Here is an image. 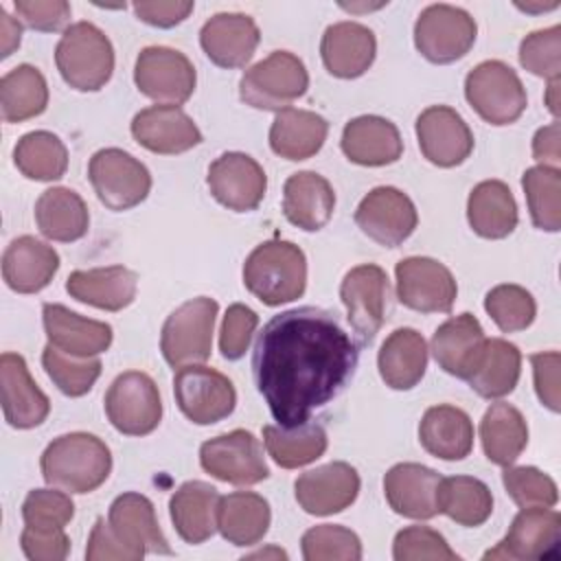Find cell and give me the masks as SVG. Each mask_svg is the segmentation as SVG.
I'll return each instance as SVG.
<instances>
[{
    "mask_svg": "<svg viewBox=\"0 0 561 561\" xmlns=\"http://www.w3.org/2000/svg\"><path fill=\"white\" fill-rule=\"evenodd\" d=\"M42 320L48 344L75 357H96L110 348L114 337L107 322L83 318L59 302H46Z\"/></svg>",
    "mask_w": 561,
    "mask_h": 561,
    "instance_id": "26",
    "label": "cell"
},
{
    "mask_svg": "<svg viewBox=\"0 0 561 561\" xmlns=\"http://www.w3.org/2000/svg\"><path fill=\"white\" fill-rule=\"evenodd\" d=\"M0 35H2V53H0V57L7 59L20 46L22 24L15 18H11L2 7H0Z\"/></svg>",
    "mask_w": 561,
    "mask_h": 561,
    "instance_id": "61",
    "label": "cell"
},
{
    "mask_svg": "<svg viewBox=\"0 0 561 561\" xmlns=\"http://www.w3.org/2000/svg\"><path fill=\"white\" fill-rule=\"evenodd\" d=\"M136 88L164 105H180L191 99L197 75L191 59L169 46H147L134 66Z\"/></svg>",
    "mask_w": 561,
    "mask_h": 561,
    "instance_id": "13",
    "label": "cell"
},
{
    "mask_svg": "<svg viewBox=\"0 0 561 561\" xmlns=\"http://www.w3.org/2000/svg\"><path fill=\"white\" fill-rule=\"evenodd\" d=\"M533 156L546 167H557L561 160V134L559 123L552 121L550 125L537 129L533 138Z\"/></svg>",
    "mask_w": 561,
    "mask_h": 561,
    "instance_id": "60",
    "label": "cell"
},
{
    "mask_svg": "<svg viewBox=\"0 0 561 561\" xmlns=\"http://www.w3.org/2000/svg\"><path fill=\"white\" fill-rule=\"evenodd\" d=\"M559 537L561 515L552 506H528L515 515L506 537L486 550L484 559H543L557 550Z\"/></svg>",
    "mask_w": 561,
    "mask_h": 561,
    "instance_id": "19",
    "label": "cell"
},
{
    "mask_svg": "<svg viewBox=\"0 0 561 561\" xmlns=\"http://www.w3.org/2000/svg\"><path fill=\"white\" fill-rule=\"evenodd\" d=\"M533 226L546 232L561 228V171L557 167L537 164L522 175Z\"/></svg>",
    "mask_w": 561,
    "mask_h": 561,
    "instance_id": "46",
    "label": "cell"
},
{
    "mask_svg": "<svg viewBox=\"0 0 561 561\" xmlns=\"http://www.w3.org/2000/svg\"><path fill=\"white\" fill-rule=\"evenodd\" d=\"M344 156L362 167L392 164L403 153V140L397 125L383 116L364 114L344 125L342 131Z\"/></svg>",
    "mask_w": 561,
    "mask_h": 561,
    "instance_id": "28",
    "label": "cell"
},
{
    "mask_svg": "<svg viewBox=\"0 0 561 561\" xmlns=\"http://www.w3.org/2000/svg\"><path fill=\"white\" fill-rule=\"evenodd\" d=\"M105 414L125 436H147L162 419V399L156 381L142 370L121 373L105 392Z\"/></svg>",
    "mask_w": 561,
    "mask_h": 561,
    "instance_id": "10",
    "label": "cell"
},
{
    "mask_svg": "<svg viewBox=\"0 0 561 561\" xmlns=\"http://www.w3.org/2000/svg\"><path fill=\"white\" fill-rule=\"evenodd\" d=\"M533 364V377H535V392L539 401L552 410L559 412V366H561V355L557 351H541L530 355Z\"/></svg>",
    "mask_w": 561,
    "mask_h": 561,
    "instance_id": "57",
    "label": "cell"
},
{
    "mask_svg": "<svg viewBox=\"0 0 561 561\" xmlns=\"http://www.w3.org/2000/svg\"><path fill=\"white\" fill-rule=\"evenodd\" d=\"M219 500L217 489L202 480H188L171 495V522L186 543H204L215 535Z\"/></svg>",
    "mask_w": 561,
    "mask_h": 561,
    "instance_id": "33",
    "label": "cell"
},
{
    "mask_svg": "<svg viewBox=\"0 0 561 561\" xmlns=\"http://www.w3.org/2000/svg\"><path fill=\"white\" fill-rule=\"evenodd\" d=\"M206 184L221 206L234 213H248L263 202L267 175L252 156L228 151L210 162Z\"/></svg>",
    "mask_w": 561,
    "mask_h": 561,
    "instance_id": "17",
    "label": "cell"
},
{
    "mask_svg": "<svg viewBox=\"0 0 561 561\" xmlns=\"http://www.w3.org/2000/svg\"><path fill=\"white\" fill-rule=\"evenodd\" d=\"M20 546L31 561H64L70 552V539L64 530H37L24 526Z\"/></svg>",
    "mask_w": 561,
    "mask_h": 561,
    "instance_id": "56",
    "label": "cell"
},
{
    "mask_svg": "<svg viewBox=\"0 0 561 561\" xmlns=\"http://www.w3.org/2000/svg\"><path fill=\"white\" fill-rule=\"evenodd\" d=\"M377 368L392 390L414 388L427 368L425 337L408 327L392 331L379 348Z\"/></svg>",
    "mask_w": 561,
    "mask_h": 561,
    "instance_id": "36",
    "label": "cell"
},
{
    "mask_svg": "<svg viewBox=\"0 0 561 561\" xmlns=\"http://www.w3.org/2000/svg\"><path fill=\"white\" fill-rule=\"evenodd\" d=\"M486 335L473 313H460L445 320L432 335V353L436 364L458 379H465L476 368Z\"/></svg>",
    "mask_w": 561,
    "mask_h": 561,
    "instance_id": "29",
    "label": "cell"
},
{
    "mask_svg": "<svg viewBox=\"0 0 561 561\" xmlns=\"http://www.w3.org/2000/svg\"><path fill=\"white\" fill-rule=\"evenodd\" d=\"M359 351L335 313L296 307L265 322L252 351V375L274 421L296 427L340 394Z\"/></svg>",
    "mask_w": 561,
    "mask_h": 561,
    "instance_id": "1",
    "label": "cell"
},
{
    "mask_svg": "<svg viewBox=\"0 0 561 561\" xmlns=\"http://www.w3.org/2000/svg\"><path fill=\"white\" fill-rule=\"evenodd\" d=\"M173 394L182 414L197 425H213L232 414L237 390L232 381L202 364H186L173 375Z\"/></svg>",
    "mask_w": 561,
    "mask_h": 561,
    "instance_id": "9",
    "label": "cell"
},
{
    "mask_svg": "<svg viewBox=\"0 0 561 561\" xmlns=\"http://www.w3.org/2000/svg\"><path fill=\"white\" fill-rule=\"evenodd\" d=\"M35 224L39 232L59 243L81 239L90 226V213L79 193L64 186L46 188L35 202Z\"/></svg>",
    "mask_w": 561,
    "mask_h": 561,
    "instance_id": "38",
    "label": "cell"
},
{
    "mask_svg": "<svg viewBox=\"0 0 561 561\" xmlns=\"http://www.w3.org/2000/svg\"><path fill=\"white\" fill-rule=\"evenodd\" d=\"M440 473L419 462H399L383 476V493L397 515L410 519H432L438 515Z\"/></svg>",
    "mask_w": 561,
    "mask_h": 561,
    "instance_id": "25",
    "label": "cell"
},
{
    "mask_svg": "<svg viewBox=\"0 0 561 561\" xmlns=\"http://www.w3.org/2000/svg\"><path fill=\"white\" fill-rule=\"evenodd\" d=\"M42 366L50 381L68 397H83L92 390L94 381L101 377L99 357H75L53 344L42 351Z\"/></svg>",
    "mask_w": 561,
    "mask_h": 561,
    "instance_id": "47",
    "label": "cell"
},
{
    "mask_svg": "<svg viewBox=\"0 0 561 561\" xmlns=\"http://www.w3.org/2000/svg\"><path fill=\"white\" fill-rule=\"evenodd\" d=\"M75 515V504L66 491L33 489L22 502L24 526L37 530H64Z\"/></svg>",
    "mask_w": 561,
    "mask_h": 561,
    "instance_id": "50",
    "label": "cell"
},
{
    "mask_svg": "<svg viewBox=\"0 0 561 561\" xmlns=\"http://www.w3.org/2000/svg\"><path fill=\"white\" fill-rule=\"evenodd\" d=\"M134 11L138 20L158 26V28H171L180 22H184L191 11L193 2L182 0H164V2H134Z\"/></svg>",
    "mask_w": 561,
    "mask_h": 561,
    "instance_id": "59",
    "label": "cell"
},
{
    "mask_svg": "<svg viewBox=\"0 0 561 561\" xmlns=\"http://www.w3.org/2000/svg\"><path fill=\"white\" fill-rule=\"evenodd\" d=\"M419 440L427 454L440 460H462L473 449V423L456 405H432L421 419Z\"/></svg>",
    "mask_w": 561,
    "mask_h": 561,
    "instance_id": "34",
    "label": "cell"
},
{
    "mask_svg": "<svg viewBox=\"0 0 561 561\" xmlns=\"http://www.w3.org/2000/svg\"><path fill=\"white\" fill-rule=\"evenodd\" d=\"M421 153L436 167L462 164L473 151V134L465 118L449 105H430L416 118Z\"/></svg>",
    "mask_w": 561,
    "mask_h": 561,
    "instance_id": "18",
    "label": "cell"
},
{
    "mask_svg": "<svg viewBox=\"0 0 561 561\" xmlns=\"http://www.w3.org/2000/svg\"><path fill=\"white\" fill-rule=\"evenodd\" d=\"M484 309L504 333L528 329L537 316V302L533 294L526 287L513 283H502L489 289L484 296Z\"/></svg>",
    "mask_w": 561,
    "mask_h": 561,
    "instance_id": "48",
    "label": "cell"
},
{
    "mask_svg": "<svg viewBox=\"0 0 561 561\" xmlns=\"http://www.w3.org/2000/svg\"><path fill=\"white\" fill-rule=\"evenodd\" d=\"M107 524L114 535L138 557L145 552L171 554V546L158 524L156 508L142 493H123L110 504Z\"/></svg>",
    "mask_w": 561,
    "mask_h": 561,
    "instance_id": "23",
    "label": "cell"
},
{
    "mask_svg": "<svg viewBox=\"0 0 561 561\" xmlns=\"http://www.w3.org/2000/svg\"><path fill=\"white\" fill-rule=\"evenodd\" d=\"M199 465L213 478L237 486L259 484L270 476L263 445L248 430H232L202 443Z\"/></svg>",
    "mask_w": 561,
    "mask_h": 561,
    "instance_id": "12",
    "label": "cell"
},
{
    "mask_svg": "<svg viewBox=\"0 0 561 561\" xmlns=\"http://www.w3.org/2000/svg\"><path fill=\"white\" fill-rule=\"evenodd\" d=\"M259 327V316L250 307L234 302L228 307L221 331H219V351L226 359H241L250 346V340Z\"/></svg>",
    "mask_w": 561,
    "mask_h": 561,
    "instance_id": "54",
    "label": "cell"
},
{
    "mask_svg": "<svg viewBox=\"0 0 561 561\" xmlns=\"http://www.w3.org/2000/svg\"><path fill=\"white\" fill-rule=\"evenodd\" d=\"M327 134L329 123L324 116L309 110L285 107L276 112L270 127V147L285 160H307L322 149Z\"/></svg>",
    "mask_w": 561,
    "mask_h": 561,
    "instance_id": "35",
    "label": "cell"
},
{
    "mask_svg": "<svg viewBox=\"0 0 561 561\" xmlns=\"http://www.w3.org/2000/svg\"><path fill=\"white\" fill-rule=\"evenodd\" d=\"M296 502L309 515H333L348 508L359 493V473L344 460L305 471L294 482Z\"/></svg>",
    "mask_w": 561,
    "mask_h": 561,
    "instance_id": "20",
    "label": "cell"
},
{
    "mask_svg": "<svg viewBox=\"0 0 561 561\" xmlns=\"http://www.w3.org/2000/svg\"><path fill=\"white\" fill-rule=\"evenodd\" d=\"M42 476L50 486L70 493L99 489L112 471V451L94 434L70 432L57 436L39 458Z\"/></svg>",
    "mask_w": 561,
    "mask_h": 561,
    "instance_id": "2",
    "label": "cell"
},
{
    "mask_svg": "<svg viewBox=\"0 0 561 561\" xmlns=\"http://www.w3.org/2000/svg\"><path fill=\"white\" fill-rule=\"evenodd\" d=\"M134 140L162 156L184 153L202 142V131L180 105H151L131 121Z\"/></svg>",
    "mask_w": 561,
    "mask_h": 561,
    "instance_id": "21",
    "label": "cell"
},
{
    "mask_svg": "<svg viewBox=\"0 0 561 561\" xmlns=\"http://www.w3.org/2000/svg\"><path fill=\"white\" fill-rule=\"evenodd\" d=\"M15 13L22 22L42 33L66 31L70 22V4L66 0H15Z\"/></svg>",
    "mask_w": 561,
    "mask_h": 561,
    "instance_id": "55",
    "label": "cell"
},
{
    "mask_svg": "<svg viewBox=\"0 0 561 561\" xmlns=\"http://www.w3.org/2000/svg\"><path fill=\"white\" fill-rule=\"evenodd\" d=\"M517 204L502 180L476 184L467 199V221L482 239H504L517 226Z\"/></svg>",
    "mask_w": 561,
    "mask_h": 561,
    "instance_id": "37",
    "label": "cell"
},
{
    "mask_svg": "<svg viewBox=\"0 0 561 561\" xmlns=\"http://www.w3.org/2000/svg\"><path fill=\"white\" fill-rule=\"evenodd\" d=\"M320 55L324 68L340 79H357L362 77L375 61L377 39L375 33L359 22H335L327 26Z\"/></svg>",
    "mask_w": 561,
    "mask_h": 561,
    "instance_id": "27",
    "label": "cell"
},
{
    "mask_svg": "<svg viewBox=\"0 0 561 561\" xmlns=\"http://www.w3.org/2000/svg\"><path fill=\"white\" fill-rule=\"evenodd\" d=\"M392 557L397 561H458L460 557L449 548L447 539L430 526H408L394 535Z\"/></svg>",
    "mask_w": 561,
    "mask_h": 561,
    "instance_id": "53",
    "label": "cell"
},
{
    "mask_svg": "<svg viewBox=\"0 0 561 561\" xmlns=\"http://www.w3.org/2000/svg\"><path fill=\"white\" fill-rule=\"evenodd\" d=\"M48 105V85L39 68L20 64L0 79V110L4 123L39 116Z\"/></svg>",
    "mask_w": 561,
    "mask_h": 561,
    "instance_id": "42",
    "label": "cell"
},
{
    "mask_svg": "<svg viewBox=\"0 0 561 561\" xmlns=\"http://www.w3.org/2000/svg\"><path fill=\"white\" fill-rule=\"evenodd\" d=\"M357 228L383 248L401 245L416 228L414 202L394 186H377L362 197L355 210Z\"/></svg>",
    "mask_w": 561,
    "mask_h": 561,
    "instance_id": "16",
    "label": "cell"
},
{
    "mask_svg": "<svg viewBox=\"0 0 561 561\" xmlns=\"http://www.w3.org/2000/svg\"><path fill=\"white\" fill-rule=\"evenodd\" d=\"M302 557L307 561H359V537L340 524H320L309 528L300 539Z\"/></svg>",
    "mask_w": 561,
    "mask_h": 561,
    "instance_id": "49",
    "label": "cell"
},
{
    "mask_svg": "<svg viewBox=\"0 0 561 561\" xmlns=\"http://www.w3.org/2000/svg\"><path fill=\"white\" fill-rule=\"evenodd\" d=\"M263 443L267 454L283 469H298L318 460L329 445L327 432L318 423H302L296 427L265 425Z\"/></svg>",
    "mask_w": 561,
    "mask_h": 561,
    "instance_id": "43",
    "label": "cell"
},
{
    "mask_svg": "<svg viewBox=\"0 0 561 561\" xmlns=\"http://www.w3.org/2000/svg\"><path fill=\"white\" fill-rule=\"evenodd\" d=\"M476 35V20L454 4H430L414 24V46L432 64L462 59L471 50Z\"/></svg>",
    "mask_w": 561,
    "mask_h": 561,
    "instance_id": "11",
    "label": "cell"
},
{
    "mask_svg": "<svg viewBox=\"0 0 561 561\" xmlns=\"http://www.w3.org/2000/svg\"><path fill=\"white\" fill-rule=\"evenodd\" d=\"M243 285L267 307L300 298L307 287L305 252L291 241H263L243 263Z\"/></svg>",
    "mask_w": 561,
    "mask_h": 561,
    "instance_id": "3",
    "label": "cell"
},
{
    "mask_svg": "<svg viewBox=\"0 0 561 561\" xmlns=\"http://www.w3.org/2000/svg\"><path fill=\"white\" fill-rule=\"evenodd\" d=\"M465 99L478 116L491 125H511L526 110V90L517 72L500 61L486 59L465 77Z\"/></svg>",
    "mask_w": 561,
    "mask_h": 561,
    "instance_id": "6",
    "label": "cell"
},
{
    "mask_svg": "<svg viewBox=\"0 0 561 561\" xmlns=\"http://www.w3.org/2000/svg\"><path fill=\"white\" fill-rule=\"evenodd\" d=\"M557 88H559V79H554V81H550L548 83V110L557 116L559 114V103H557Z\"/></svg>",
    "mask_w": 561,
    "mask_h": 561,
    "instance_id": "62",
    "label": "cell"
},
{
    "mask_svg": "<svg viewBox=\"0 0 561 561\" xmlns=\"http://www.w3.org/2000/svg\"><path fill=\"white\" fill-rule=\"evenodd\" d=\"M397 298L421 313H449L458 294L451 272L436 259L408 256L394 267Z\"/></svg>",
    "mask_w": 561,
    "mask_h": 561,
    "instance_id": "14",
    "label": "cell"
},
{
    "mask_svg": "<svg viewBox=\"0 0 561 561\" xmlns=\"http://www.w3.org/2000/svg\"><path fill=\"white\" fill-rule=\"evenodd\" d=\"M0 390H2V412L11 427L31 430L46 421L50 412V401L31 377L22 355L2 353Z\"/></svg>",
    "mask_w": 561,
    "mask_h": 561,
    "instance_id": "22",
    "label": "cell"
},
{
    "mask_svg": "<svg viewBox=\"0 0 561 561\" xmlns=\"http://www.w3.org/2000/svg\"><path fill=\"white\" fill-rule=\"evenodd\" d=\"M480 440L484 456L493 465L511 467L528 445L524 414L511 403H491L480 421Z\"/></svg>",
    "mask_w": 561,
    "mask_h": 561,
    "instance_id": "40",
    "label": "cell"
},
{
    "mask_svg": "<svg viewBox=\"0 0 561 561\" xmlns=\"http://www.w3.org/2000/svg\"><path fill=\"white\" fill-rule=\"evenodd\" d=\"M335 208V193L327 178L316 171H298L283 186V213L300 230L324 228Z\"/></svg>",
    "mask_w": 561,
    "mask_h": 561,
    "instance_id": "32",
    "label": "cell"
},
{
    "mask_svg": "<svg viewBox=\"0 0 561 561\" xmlns=\"http://www.w3.org/2000/svg\"><path fill=\"white\" fill-rule=\"evenodd\" d=\"M136 272L123 265L75 270L66 280V291L75 300L105 311H121L129 307L136 298Z\"/></svg>",
    "mask_w": 561,
    "mask_h": 561,
    "instance_id": "31",
    "label": "cell"
},
{
    "mask_svg": "<svg viewBox=\"0 0 561 561\" xmlns=\"http://www.w3.org/2000/svg\"><path fill=\"white\" fill-rule=\"evenodd\" d=\"M88 178L99 202L116 213L138 206L151 191L149 169L118 147L99 149L90 158Z\"/></svg>",
    "mask_w": 561,
    "mask_h": 561,
    "instance_id": "8",
    "label": "cell"
},
{
    "mask_svg": "<svg viewBox=\"0 0 561 561\" xmlns=\"http://www.w3.org/2000/svg\"><path fill=\"white\" fill-rule=\"evenodd\" d=\"M436 504L438 513L467 528L484 524L493 513V495L489 486L471 476L440 478Z\"/></svg>",
    "mask_w": 561,
    "mask_h": 561,
    "instance_id": "44",
    "label": "cell"
},
{
    "mask_svg": "<svg viewBox=\"0 0 561 561\" xmlns=\"http://www.w3.org/2000/svg\"><path fill=\"white\" fill-rule=\"evenodd\" d=\"M519 64L535 77L548 81L559 79L561 75V26L528 33L519 44Z\"/></svg>",
    "mask_w": 561,
    "mask_h": 561,
    "instance_id": "51",
    "label": "cell"
},
{
    "mask_svg": "<svg viewBox=\"0 0 561 561\" xmlns=\"http://www.w3.org/2000/svg\"><path fill=\"white\" fill-rule=\"evenodd\" d=\"M219 305L215 298L197 296L182 302L162 324L160 351L169 366L202 364L210 357L213 329Z\"/></svg>",
    "mask_w": 561,
    "mask_h": 561,
    "instance_id": "7",
    "label": "cell"
},
{
    "mask_svg": "<svg viewBox=\"0 0 561 561\" xmlns=\"http://www.w3.org/2000/svg\"><path fill=\"white\" fill-rule=\"evenodd\" d=\"M259 39V26L245 13H217L199 31L202 50L219 68H243L252 59Z\"/></svg>",
    "mask_w": 561,
    "mask_h": 561,
    "instance_id": "24",
    "label": "cell"
},
{
    "mask_svg": "<svg viewBox=\"0 0 561 561\" xmlns=\"http://www.w3.org/2000/svg\"><path fill=\"white\" fill-rule=\"evenodd\" d=\"M272 522L270 504L252 491H234L219 500L217 530L232 546L259 543Z\"/></svg>",
    "mask_w": 561,
    "mask_h": 561,
    "instance_id": "39",
    "label": "cell"
},
{
    "mask_svg": "<svg viewBox=\"0 0 561 561\" xmlns=\"http://www.w3.org/2000/svg\"><path fill=\"white\" fill-rule=\"evenodd\" d=\"M502 482L506 493L519 508L554 506L559 502L554 480L537 467H506L502 473Z\"/></svg>",
    "mask_w": 561,
    "mask_h": 561,
    "instance_id": "52",
    "label": "cell"
},
{
    "mask_svg": "<svg viewBox=\"0 0 561 561\" xmlns=\"http://www.w3.org/2000/svg\"><path fill=\"white\" fill-rule=\"evenodd\" d=\"M13 162L18 171L37 182H53L64 178L68 169V149L59 136L46 129L24 134L15 149Z\"/></svg>",
    "mask_w": 561,
    "mask_h": 561,
    "instance_id": "45",
    "label": "cell"
},
{
    "mask_svg": "<svg viewBox=\"0 0 561 561\" xmlns=\"http://www.w3.org/2000/svg\"><path fill=\"white\" fill-rule=\"evenodd\" d=\"M309 72L300 57L289 50H274L250 66L239 81V96L254 110H285L305 96Z\"/></svg>",
    "mask_w": 561,
    "mask_h": 561,
    "instance_id": "5",
    "label": "cell"
},
{
    "mask_svg": "<svg viewBox=\"0 0 561 561\" xmlns=\"http://www.w3.org/2000/svg\"><path fill=\"white\" fill-rule=\"evenodd\" d=\"M88 561H138V557L114 535L110 524L99 517L92 526L88 548H85Z\"/></svg>",
    "mask_w": 561,
    "mask_h": 561,
    "instance_id": "58",
    "label": "cell"
},
{
    "mask_svg": "<svg viewBox=\"0 0 561 561\" xmlns=\"http://www.w3.org/2000/svg\"><path fill=\"white\" fill-rule=\"evenodd\" d=\"M59 270V254L53 245L24 234L13 239L2 254V278L18 294L42 291Z\"/></svg>",
    "mask_w": 561,
    "mask_h": 561,
    "instance_id": "30",
    "label": "cell"
},
{
    "mask_svg": "<svg viewBox=\"0 0 561 561\" xmlns=\"http://www.w3.org/2000/svg\"><path fill=\"white\" fill-rule=\"evenodd\" d=\"M522 353L515 344L502 337H486L482 355L467 377L471 390L484 399H502L511 394L519 381Z\"/></svg>",
    "mask_w": 561,
    "mask_h": 561,
    "instance_id": "41",
    "label": "cell"
},
{
    "mask_svg": "<svg viewBox=\"0 0 561 561\" xmlns=\"http://www.w3.org/2000/svg\"><path fill=\"white\" fill-rule=\"evenodd\" d=\"M61 79L79 92L101 90L114 72V46L92 22L70 24L55 48Z\"/></svg>",
    "mask_w": 561,
    "mask_h": 561,
    "instance_id": "4",
    "label": "cell"
},
{
    "mask_svg": "<svg viewBox=\"0 0 561 561\" xmlns=\"http://www.w3.org/2000/svg\"><path fill=\"white\" fill-rule=\"evenodd\" d=\"M388 291V276L375 263L357 265L342 278L340 298L346 307V318L359 340V346L370 344L379 333L386 320Z\"/></svg>",
    "mask_w": 561,
    "mask_h": 561,
    "instance_id": "15",
    "label": "cell"
}]
</instances>
